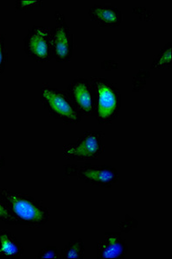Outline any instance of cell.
Here are the masks:
<instances>
[{
	"label": "cell",
	"mask_w": 172,
	"mask_h": 259,
	"mask_svg": "<svg viewBox=\"0 0 172 259\" xmlns=\"http://www.w3.org/2000/svg\"><path fill=\"white\" fill-rule=\"evenodd\" d=\"M132 10L133 14L138 16L141 21L150 22L153 20V13L146 7H134Z\"/></svg>",
	"instance_id": "obj_19"
},
{
	"label": "cell",
	"mask_w": 172,
	"mask_h": 259,
	"mask_svg": "<svg viewBox=\"0 0 172 259\" xmlns=\"http://www.w3.org/2000/svg\"><path fill=\"white\" fill-rule=\"evenodd\" d=\"M104 138L101 132H86L74 144L63 146V157L74 161L98 159L104 152Z\"/></svg>",
	"instance_id": "obj_5"
},
{
	"label": "cell",
	"mask_w": 172,
	"mask_h": 259,
	"mask_svg": "<svg viewBox=\"0 0 172 259\" xmlns=\"http://www.w3.org/2000/svg\"><path fill=\"white\" fill-rule=\"evenodd\" d=\"M0 221H3L5 223L11 225L18 224V221L12 214V212H10L4 201L2 194H1V188H0Z\"/></svg>",
	"instance_id": "obj_16"
},
{
	"label": "cell",
	"mask_w": 172,
	"mask_h": 259,
	"mask_svg": "<svg viewBox=\"0 0 172 259\" xmlns=\"http://www.w3.org/2000/svg\"><path fill=\"white\" fill-rule=\"evenodd\" d=\"M97 255L99 258H124L128 247L125 239L119 233H105L103 239L98 243Z\"/></svg>",
	"instance_id": "obj_9"
},
{
	"label": "cell",
	"mask_w": 172,
	"mask_h": 259,
	"mask_svg": "<svg viewBox=\"0 0 172 259\" xmlns=\"http://www.w3.org/2000/svg\"><path fill=\"white\" fill-rule=\"evenodd\" d=\"M24 248L15 236L8 231L0 232V257L17 258L23 255Z\"/></svg>",
	"instance_id": "obj_11"
},
{
	"label": "cell",
	"mask_w": 172,
	"mask_h": 259,
	"mask_svg": "<svg viewBox=\"0 0 172 259\" xmlns=\"http://www.w3.org/2000/svg\"><path fill=\"white\" fill-rule=\"evenodd\" d=\"M24 50L36 62H50L53 58L51 29L33 25L24 38Z\"/></svg>",
	"instance_id": "obj_6"
},
{
	"label": "cell",
	"mask_w": 172,
	"mask_h": 259,
	"mask_svg": "<svg viewBox=\"0 0 172 259\" xmlns=\"http://www.w3.org/2000/svg\"><path fill=\"white\" fill-rule=\"evenodd\" d=\"M66 92L81 118L92 117L95 105L92 88L89 80L85 79L73 80Z\"/></svg>",
	"instance_id": "obj_8"
},
{
	"label": "cell",
	"mask_w": 172,
	"mask_h": 259,
	"mask_svg": "<svg viewBox=\"0 0 172 259\" xmlns=\"http://www.w3.org/2000/svg\"><path fill=\"white\" fill-rule=\"evenodd\" d=\"M64 177L80 180L89 185L109 189L119 181V174L109 165H66Z\"/></svg>",
	"instance_id": "obj_4"
},
{
	"label": "cell",
	"mask_w": 172,
	"mask_h": 259,
	"mask_svg": "<svg viewBox=\"0 0 172 259\" xmlns=\"http://www.w3.org/2000/svg\"><path fill=\"white\" fill-rule=\"evenodd\" d=\"M56 25L51 30L53 58L57 62H70L74 51V35L65 20V16L61 12H55Z\"/></svg>",
	"instance_id": "obj_7"
},
{
	"label": "cell",
	"mask_w": 172,
	"mask_h": 259,
	"mask_svg": "<svg viewBox=\"0 0 172 259\" xmlns=\"http://www.w3.org/2000/svg\"><path fill=\"white\" fill-rule=\"evenodd\" d=\"M85 246L81 239L68 242L61 250V256L64 259L83 258Z\"/></svg>",
	"instance_id": "obj_13"
},
{
	"label": "cell",
	"mask_w": 172,
	"mask_h": 259,
	"mask_svg": "<svg viewBox=\"0 0 172 259\" xmlns=\"http://www.w3.org/2000/svg\"><path fill=\"white\" fill-rule=\"evenodd\" d=\"M149 78H150V73L147 69H141L139 71L133 79V91L139 92L145 89Z\"/></svg>",
	"instance_id": "obj_14"
},
{
	"label": "cell",
	"mask_w": 172,
	"mask_h": 259,
	"mask_svg": "<svg viewBox=\"0 0 172 259\" xmlns=\"http://www.w3.org/2000/svg\"><path fill=\"white\" fill-rule=\"evenodd\" d=\"M40 100L51 117L57 120L67 124H78L81 120V116L75 109L67 92L50 85H42Z\"/></svg>",
	"instance_id": "obj_3"
},
{
	"label": "cell",
	"mask_w": 172,
	"mask_h": 259,
	"mask_svg": "<svg viewBox=\"0 0 172 259\" xmlns=\"http://www.w3.org/2000/svg\"><path fill=\"white\" fill-rule=\"evenodd\" d=\"M172 68V41L163 46L151 63L152 69H167Z\"/></svg>",
	"instance_id": "obj_12"
},
{
	"label": "cell",
	"mask_w": 172,
	"mask_h": 259,
	"mask_svg": "<svg viewBox=\"0 0 172 259\" xmlns=\"http://www.w3.org/2000/svg\"><path fill=\"white\" fill-rule=\"evenodd\" d=\"M8 63V51L6 38L2 34H0V75L3 74Z\"/></svg>",
	"instance_id": "obj_17"
},
{
	"label": "cell",
	"mask_w": 172,
	"mask_h": 259,
	"mask_svg": "<svg viewBox=\"0 0 172 259\" xmlns=\"http://www.w3.org/2000/svg\"><path fill=\"white\" fill-rule=\"evenodd\" d=\"M90 19L104 28H119L122 23V12L112 5H97L95 4L89 8Z\"/></svg>",
	"instance_id": "obj_10"
},
{
	"label": "cell",
	"mask_w": 172,
	"mask_h": 259,
	"mask_svg": "<svg viewBox=\"0 0 172 259\" xmlns=\"http://www.w3.org/2000/svg\"><path fill=\"white\" fill-rule=\"evenodd\" d=\"M119 65L117 64L114 61H107V62H103L101 67L102 69L105 70H112V69H116L118 68Z\"/></svg>",
	"instance_id": "obj_21"
},
{
	"label": "cell",
	"mask_w": 172,
	"mask_h": 259,
	"mask_svg": "<svg viewBox=\"0 0 172 259\" xmlns=\"http://www.w3.org/2000/svg\"><path fill=\"white\" fill-rule=\"evenodd\" d=\"M94 96V115L100 124H111L121 108V94L115 84L106 77L93 76L90 80Z\"/></svg>",
	"instance_id": "obj_2"
},
{
	"label": "cell",
	"mask_w": 172,
	"mask_h": 259,
	"mask_svg": "<svg viewBox=\"0 0 172 259\" xmlns=\"http://www.w3.org/2000/svg\"><path fill=\"white\" fill-rule=\"evenodd\" d=\"M6 206L18 221V224L30 227H42L50 221V209L41 200L30 194L1 189Z\"/></svg>",
	"instance_id": "obj_1"
},
{
	"label": "cell",
	"mask_w": 172,
	"mask_h": 259,
	"mask_svg": "<svg viewBox=\"0 0 172 259\" xmlns=\"http://www.w3.org/2000/svg\"><path fill=\"white\" fill-rule=\"evenodd\" d=\"M4 165H5V158L2 156V154L0 153V168H2Z\"/></svg>",
	"instance_id": "obj_22"
},
{
	"label": "cell",
	"mask_w": 172,
	"mask_h": 259,
	"mask_svg": "<svg viewBox=\"0 0 172 259\" xmlns=\"http://www.w3.org/2000/svg\"><path fill=\"white\" fill-rule=\"evenodd\" d=\"M41 0H18L15 2L16 9L20 12H31L34 9L42 7Z\"/></svg>",
	"instance_id": "obj_15"
},
{
	"label": "cell",
	"mask_w": 172,
	"mask_h": 259,
	"mask_svg": "<svg viewBox=\"0 0 172 259\" xmlns=\"http://www.w3.org/2000/svg\"><path fill=\"white\" fill-rule=\"evenodd\" d=\"M137 227V221L134 218L130 217L129 215L125 216V220L120 222L119 227L123 233H128L131 230L134 229Z\"/></svg>",
	"instance_id": "obj_20"
},
{
	"label": "cell",
	"mask_w": 172,
	"mask_h": 259,
	"mask_svg": "<svg viewBox=\"0 0 172 259\" xmlns=\"http://www.w3.org/2000/svg\"><path fill=\"white\" fill-rule=\"evenodd\" d=\"M37 258H62L56 246H46L39 251Z\"/></svg>",
	"instance_id": "obj_18"
}]
</instances>
